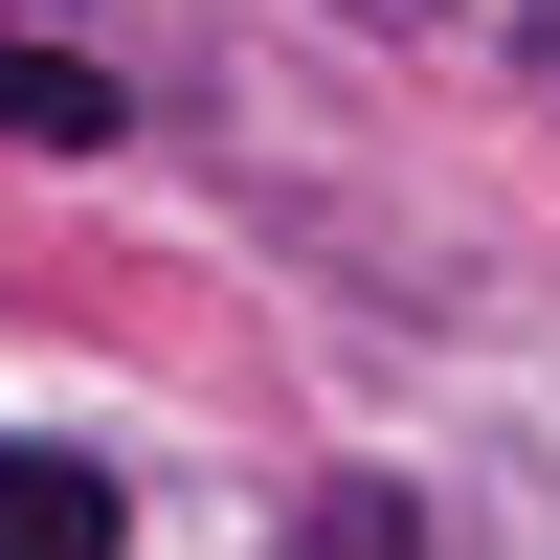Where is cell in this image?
<instances>
[{
	"instance_id": "obj_1",
	"label": "cell",
	"mask_w": 560,
	"mask_h": 560,
	"mask_svg": "<svg viewBox=\"0 0 560 560\" xmlns=\"http://www.w3.org/2000/svg\"><path fill=\"white\" fill-rule=\"evenodd\" d=\"M0 560H113V471L90 448H0Z\"/></svg>"
},
{
	"instance_id": "obj_2",
	"label": "cell",
	"mask_w": 560,
	"mask_h": 560,
	"mask_svg": "<svg viewBox=\"0 0 560 560\" xmlns=\"http://www.w3.org/2000/svg\"><path fill=\"white\" fill-rule=\"evenodd\" d=\"M0 135H23V158H113V90H90L68 45H0Z\"/></svg>"
}]
</instances>
